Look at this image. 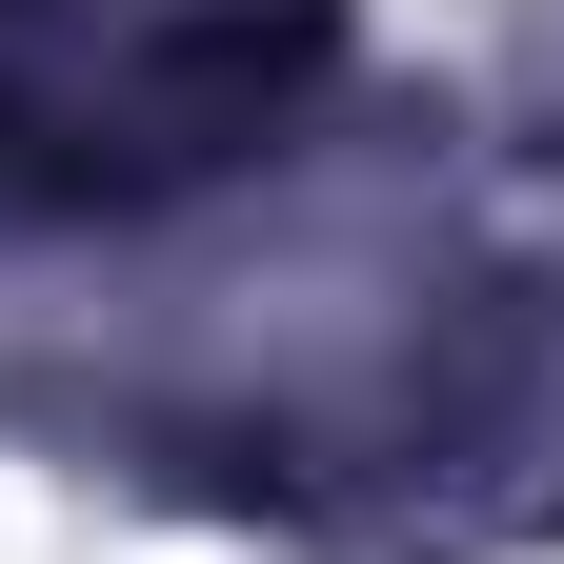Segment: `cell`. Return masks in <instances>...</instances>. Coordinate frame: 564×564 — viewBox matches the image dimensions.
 I'll use <instances>...</instances> for the list:
<instances>
[{
    "mask_svg": "<svg viewBox=\"0 0 564 564\" xmlns=\"http://www.w3.org/2000/svg\"><path fill=\"white\" fill-rule=\"evenodd\" d=\"M303 82L282 0H0V182L41 202H141L242 162Z\"/></svg>",
    "mask_w": 564,
    "mask_h": 564,
    "instance_id": "cell-1",
    "label": "cell"
}]
</instances>
